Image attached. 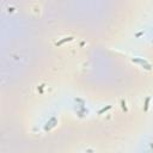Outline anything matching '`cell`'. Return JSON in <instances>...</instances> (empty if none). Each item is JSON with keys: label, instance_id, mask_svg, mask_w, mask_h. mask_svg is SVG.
<instances>
[{"label": "cell", "instance_id": "cell-6", "mask_svg": "<svg viewBox=\"0 0 153 153\" xmlns=\"http://www.w3.org/2000/svg\"><path fill=\"white\" fill-rule=\"evenodd\" d=\"M122 108L125 109V110H127V108H126V103H125V100H122Z\"/></svg>", "mask_w": 153, "mask_h": 153}, {"label": "cell", "instance_id": "cell-5", "mask_svg": "<svg viewBox=\"0 0 153 153\" xmlns=\"http://www.w3.org/2000/svg\"><path fill=\"white\" fill-rule=\"evenodd\" d=\"M150 100H151L150 97H147V98H146V102H145V111H147V110H148V104H150Z\"/></svg>", "mask_w": 153, "mask_h": 153}, {"label": "cell", "instance_id": "cell-4", "mask_svg": "<svg viewBox=\"0 0 153 153\" xmlns=\"http://www.w3.org/2000/svg\"><path fill=\"white\" fill-rule=\"evenodd\" d=\"M110 108H111V105H108V107H105V108L100 109V110H99V111H98V114H99V115H102L103 112H105V111H107V110H109V109H110Z\"/></svg>", "mask_w": 153, "mask_h": 153}, {"label": "cell", "instance_id": "cell-3", "mask_svg": "<svg viewBox=\"0 0 153 153\" xmlns=\"http://www.w3.org/2000/svg\"><path fill=\"white\" fill-rule=\"evenodd\" d=\"M73 37H65V38H62L61 41H59V42H56V45H61L62 43H65V42H70V41H72Z\"/></svg>", "mask_w": 153, "mask_h": 153}, {"label": "cell", "instance_id": "cell-2", "mask_svg": "<svg viewBox=\"0 0 153 153\" xmlns=\"http://www.w3.org/2000/svg\"><path fill=\"white\" fill-rule=\"evenodd\" d=\"M55 125H56V118H55V117H52V118H50V121L45 123V126H44V130H49L50 128L55 127Z\"/></svg>", "mask_w": 153, "mask_h": 153}, {"label": "cell", "instance_id": "cell-1", "mask_svg": "<svg viewBox=\"0 0 153 153\" xmlns=\"http://www.w3.org/2000/svg\"><path fill=\"white\" fill-rule=\"evenodd\" d=\"M132 61L135 63H139L140 66H142L144 68H146L147 71H150L151 70V65L147 62L146 60H142V59H138V57H134V59H132Z\"/></svg>", "mask_w": 153, "mask_h": 153}]
</instances>
